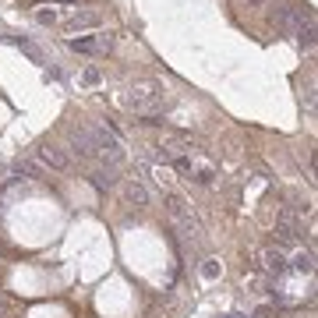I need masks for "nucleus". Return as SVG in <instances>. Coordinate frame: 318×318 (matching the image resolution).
I'll use <instances>...</instances> for the list:
<instances>
[{"mask_svg":"<svg viewBox=\"0 0 318 318\" xmlns=\"http://www.w3.org/2000/svg\"><path fill=\"white\" fill-rule=\"evenodd\" d=\"M124 106L135 110L138 117H159L166 106V89L152 82V78H145V82H135L128 92H124Z\"/></svg>","mask_w":318,"mask_h":318,"instance_id":"nucleus-1","label":"nucleus"},{"mask_svg":"<svg viewBox=\"0 0 318 318\" xmlns=\"http://www.w3.org/2000/svg\"><path fill=\"white\" fill-rule=\"evenodd\" d=\"M35 156H39V163H43V166H50V170H57V173H67V170H71L67 149H60V145H53V142H43V145L35 149Z\"/></svg>","mask_w":318,"mask_h":318,"instance_id":"nucleus-2","label":"nucleus"},{"mask_svg":"<svg viewBox=\"0 0 318 318\" xmlns=\"http://www.w3.org/2000/svg\"><path fill=\"white\" fill-rule=\"evenodd\" d=\"M74 53H106V50H113V35L110 32H96V35H78V39H71L67 43Z\"/></svg>","mask_w":318,"mask_h":318,"instance_id":"nucleus-3","label":"nucleus"},{"mask_svg":"<svg viewBox=\"0 0 318 318\" xmlns=\"http://www.w3.org/2000/svg\"><path fill=\"white\" fill-rule=\"evenodd\" d=\"M124 202L135 205V209H145L149 205V187L142 180H124Z\"/></svg>","mask_w":318,"mask_h":318,"instance_id":"nucleus-4","label":"nucleus"},{"mask_svg":"<svg viewBox=\"0 0 318 318\" xmlns=\"http://www.w3.org/2000/svg\"><path fill=\"white\" fill-rule=\"evenodd\" d=\"M99 14L96 11H82V14H74L71 21H67V32H82V28H99Z\"/></svg>","mask_w":318,"mask_h":318,"instance_id":"nucleus-5","label":"nucleus"},{"mask_svg":"<svg viewBox=\"0 0 318 318\" xmlns=\"http://www.w3.org/2000/svg\"><path fill=\"white\" fill-rule=\"evenodd\" d=\"M294 35H297L301 50H315V25H304V28H297Z\"/></svg>","mask_w":318,"mask_h":318,"instance_id":"nucleus-6","label":"nucleus"},{"mask_svg":"<svg viewBox=\"0 0 318 318\" xmlns=\"http://www.w3.org/2000/svg\"><path fill=\"white\" fill-rule=\"evenodd\" d=\"M14 170H18V173H28V177H43V166H35L32 159H18Z\"/></svg>","mask_w":318,"mask_h":318,"instance_id":"nucleus-7","label":"nucleus"},{"mask_svg":"<svg viewBox=\"0 0 318 318\" xmlns=\"http://www.w3.org/2000/svg\"><path fill=\"white\" fill-rule=\"evenodd\" d=\"M99 78H103L99 67H85V71H82V85H99Z\"/></svg>","mask_w":318,"mask_h":318,"instance_id":"nucleus-8","label":"nucleus"},{"mask_svg":"<svg viewBox=\"0 0 318 318\" xmlns=\"http://www.w3.org/2000/svg\"><path fill=\"white\" fill-rule=\"evenodd\" d=\"M202 276H205V280H216V276H219V265H216L212 258H205V265H202Z\"/></svg>","mask_w":318,"mask_h":318,"instance_id":"nucleus-9","label":"nucleus"},{"mask_svg":"<svg viewBox=\"0 0 318 318\" xmlns=\"http://www.w3.org/2000/svg\"><path fill=\"white\" fill-rule=\"evenodd\" d=\"M39 21H43V25H53V21H57V11H39Z\"/></svg>","mask_w":318,"mask_h":318,"instance_id":"nucleus-10","label":"nucleus"},{"mask_svg":"<svg viewBox=\"0 0 318 318\" xmlns=\"http://www.w3.org/2000/svg\"><path fill=\"white\" fill-rule=\"evenodd\" d=\"M230 318H244V315H230Z\"/></svg>","mask_w":318,"mask_h":318,"instance_id":"nucleus-11","label":"nucleus"}]
</instances>
